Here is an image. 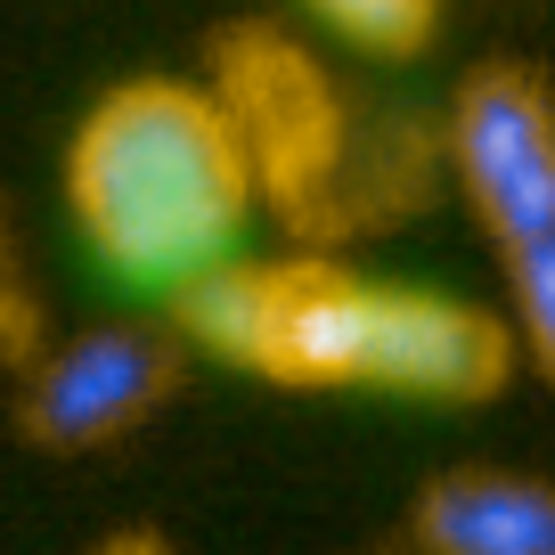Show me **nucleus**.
Returning a JSON list of instances; mask_svg holds the SVG:
<instances>
[{"label": "nucleus", "instance_id": "2", "mask_svg": "<svg viewBox=\"0 0 555 555\" xmlns=\"http://www.w3.org/2000/svg\"><path fill=\"white\" fill-rule=\"evenodd\" d=\"M261 172L212 82L131 74L99 90L66 139V221L131 295L180 302L245 254Z\"/></svg>", "mask_w": 555, "mask_h": 555}, {"label": "nucleus", "instance_id": "8", "mask_svg": "<svg viewBox=\"0 0 555 555\" xmlns=\"http://www.w3.org/2000/svg\"><path fill=\"white\" fill-rule=\"evenodd\" d=\"M82 555H172V539H156V531H115V539H90Z\"/></svg>", "mask_w": 555, "mask_h": 555}, {"label": "nucleus", "instance_id": "7", "mask_svg": "<svg viewBox=\"0 0 555 555\" xmlns=\"http://www.w3.org/2000/svg\"><path fill=\"white\" fill-rule=\"evenodd\" d=\"M499 270H506V335H515V360H531L555 384V237L499 254Z\"/></svg>", "mask_w": 555, "mask_h": 555}, {"label": "nucleus", "instance_id": "3", "mask_svg": "<svg viewBox=\"0 0 555 555\" xmlns=\"http://www.w3.org/2000/svg\"><path fill=\"white\" fill-rule=\"evenodd\" d=\"M450 164L499 254L555 237V99L522 66H482L457 90Z\"/></svg>", "mask_w": 555, "mask_h": 555}, {"label": "nucleus", "instance_id": "6", "mask_svg": "<svg viewBox=\"0 0 555 555\" xmlns=\"http://www.w3.org/2000/svg\"><path fill=\"white\" fill-rule=\"evenodd\" d=\"M302 9L360 57H416L441 25V0H302Z\"/></svg>", "mask_w": 555, "mask_h": 555}, {"label": "nucleus", "instance_id": "1", "mask_svg": "<svg viewBox=\"0 0 555 555\" xmlns=\"http://www.w3.org/2000/svg\"><path fill=\"white\" fill-rule=\"evenodd\" d=\"M180 335L212 360L302 392L490 400L515 367L506 319L434 286L360 278L344 261H229L172 302Z\"/></svg>", "mask_w": 555, "mask_h": 555}, {"label": "nucleus", "instance_id": "5", "mask_svg": "<svg viewBox=\"0 0 555 555\" xmlns=\"http://www.w3.org/2000/svg\"><path fill=\"white\" fill-rule=\"evenodd\" d=\"M425 555H555V482L531 474H441L416 499Z\"/></svg>", "mask_w": 555, "mask_h": 555}, {"label": "nucleus", "instance_id": "4", "mask_svg": "<svg viewBox=\"0 0 555 555\" xmlns=\"http://www.w3.org/2000/svg\"><path fill=\"white\" fill-rule=\"evenodd\" d=\"M180 376L172 335L156 327H82L57 351H41L34 384H25V434L41 450H99V441H122L131 425H147L164 392Z\"/></svg>", "mask_w": 555, "mask_h": 555}]
</instances>
